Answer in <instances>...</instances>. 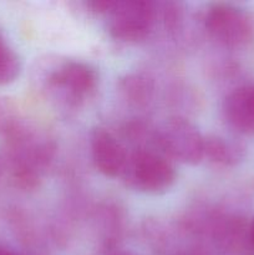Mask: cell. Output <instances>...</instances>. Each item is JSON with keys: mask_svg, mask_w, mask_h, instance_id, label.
<instances>
[{"mask_svg": "<svg viewBox=\"0 0 254 255\" xmlns=\"http://www.w3.org/2000/svg\"><path fill=\"white\" fill-rule=\"evenodd\" d=\"M121 177L125 184L144 194H161L172 188L177 172L171 159L151 148H137L128 153Z\"/></svg>", "mask_w": 254, "mask_h": 255, "instance_id": "obj_1", "label": "cell"}, {"mask_svg": "<svg viewBox=\"0 0 254 255\" xmlns=\"http://www.w3.org/2000/svg\"><path fill=\"white\" fill-rule=\"evenodd\" d=\"M154 143L171 161L193 166L204 158V136L183 117L167 119L156 129Z\"/></svg>", "mask_w": 254, "mask_h": 255, "instance_id": "obj_2", "label": "cell"}, {"mask_svg": "<svg viewBox=\"0 0 254 255\" xmlns=\"http://www.w3.org/2000/svg\"><path fill=\"white\" fill-rule=\"evenodd\" d=\"M154 17L156 10L152 2L143 0L115 1L107 14V30L119 41H142L153 29Z\"/></svg>", "mask_w": 254, "mask_h": 255, "instance_id": "obj_3", "label": "cell"}, {"mask_svg": "<svg viewBox=\"0 0 254 255\" xmlns=\"http://www.w3.org/2000/svg\"><path fill=\"white\" fill-rule=\"evenodd\" d=\"M208 34L229 47L243 46L253 37L252 19L244 10L231 4H213L204 14Z\"/></svg>", "mask_w": 254, "mask_h": 255, "instance_id": "obj_4", "label": "cell"}, {"mask_svg": "<svg viewBox=\"0 0 254 255\" xmlns=\"http://www.w3.org/2000/svg\"><path fill=\"white\" fill-rule=\"evenodd\" d=\"M49 84L60 90L69 100L81 101L94 94L99 84V74L91 65L81 61H67L50 75Z\"/></svg>", "mask_w": 254, "mask_h": 255, "instance_id": "obj_5", "label": "cell"}, {"mask_svg": "<svg viewBox=\"0 0 254 255\" xmlns=\"http://www.w3.org/2000/svg\"><path fill=\"white\" fill-rule=\"evenodd\" d=\"M90 146L95 167L102 174L111 178L121 177L128 153L111 132L101 127L95 128L91 133Z\"/></svg>", "mask_w": 254, "mask_h": 255, "instance_id": "obj_6", "label": "cell"}, {"mask_svg": "<svg viewBox=\"0 0 254 255\" xmlns=\"http://www.w3.org/2000/svg\"><path fill=\"white\" fill-rule=\"evenodd\" d=\"M223 114L234 129L241 133H254V85L232 91L223 102Z\"/></svg>", "mask_w": 254, "mask_h": 255, "instance_id": "obj_7", "label": "cell"}, {"mask_svg": "<svg viewBox=\"0 0 254 255\" xmlns=\"http://www.w3.org/2000/svg\"><path fill=\"white\" fill-rule=\"evenodd\" d=\"M204 157L219 166H233L243 157V148L219 136L204 137Z\"/></svg>", "mask_w": 254, "mask_h": 255, "instance_id": "obj_8", "label": "cell"}, {"mask_svg": "<svg viewBox=\"0 0 254 255\" xmlns=\"http://www.w3.org/2000/svg\"><path fill=\"white\" fill-rule=\"evenodd\" d=\"M29 126L14 102L0 97V136L7 141Z\"/></svg>", "mask_w": 254, "mask_h": 255, "instance_id": "obj_9", "label": "cell"}, {"mask_svg": "<svg viewBox=\"0 0 254 255\" xmlns=\"http://www.w3.org/2000/svg\"><path fill=\"white\" fill-rule=\"evenodd\" d=\"M21 71L20 57L2 37H0V86L12 84Z\"/></svg>", "mask_w": 254, "mask_h": 255, "instance_id": "obj_10", "label": "cell"}, {"mask_svg": "<svg viewBox=\"0 0 254 255\" xmlns=\"http://www.w3.org/2000/svg\"><path fill=\"white\" fill-rule=\"evenodd\" d=\"M122 91L136 104L146 102L152 91V86L144 77L128 76L122 81Z\"/></svg>", "mask_w": 254, "mask_h": 255, "instance_id": "obj_11", "label": "cell"}, {"mask_svg": "<svg viewBox=\"0 0 254 255\" xmlns=\"http://www.w3.org/2000/svg\"><path fill=\"white\" fill-rule=\"evenodd\" d=\"M114 0H95V1L85 2V6L90 9V11L96 12V14L107 15L111 7L114 6Z\"/></svg>", "mask_w": 254, "mask_h": 255, "instance_id": "obj_12", "label": "cell"}, {"mask_svg": "<svg viewBox=\"0 0 254 255\" xmlns=\"http://www.w3.org/2000/svg\"><path fill=\"white\" fill-rule=\"evenodd\" d=\"M248 236H249V241H251L252 246L254 247V219H253V221H252L251 226H249Z\"/></svg>", "mask_w": 254, "mask_h": 255, "instance_id": "obj_13", "label": "cell"}, {"mask_svg": "<svg viewBox=\"0 0 254 255\" xmlns=\"http://www.w3.org/2000/svg\"><path fill=\"white\" fill-rule=\"evenodd\" d=\"M0 255H15V254L11 253V252L6 251V249H1V248H0Z\"/></svg>", "mask_w": 254, "mask_h": 255, "instance_id": "obj_14", "label": "cell"}, {"mask_svg": "<svg viewBox=\"0 0 254 255\" xmlns=\"http://www.w3.org/2000/svg\"><path fill=\"white\" fill-rule=\"evenodd\" d=\"M2 171H4V164H2L1 161H0V177H1Z\"/></svg>", "mask_w": 254, "mask_h": 255, "instance_id": "obj_15", "label": "cell"}, {"mask_svg": "<svg viewBox=\"0 0 254 255\" xmlns=\"http://www.w3.org/2000/svg\"><path fill=\"white\" fill-rule=\"evenodd\" d=\"M110 255H132L129 253H114V254H110Z\"/></svg>", "mask_w": 254, "mask_h": 255, "instance_id": "obj_16", "label": "cell"}, {"mask_svg": "<svg viewBox=\"0 0 254 255\" xmlns=\"http://www.w3.org/2000/svg\"><path fill=\"white\" fill-rule=\"evenodd\" d=\"M0 37H2V35H1V34H0Z\"/></svg>", "mask_w": 254, "mask_h": 255, "instance_id": "obj_17", "label": "cell"}]
</instances>
